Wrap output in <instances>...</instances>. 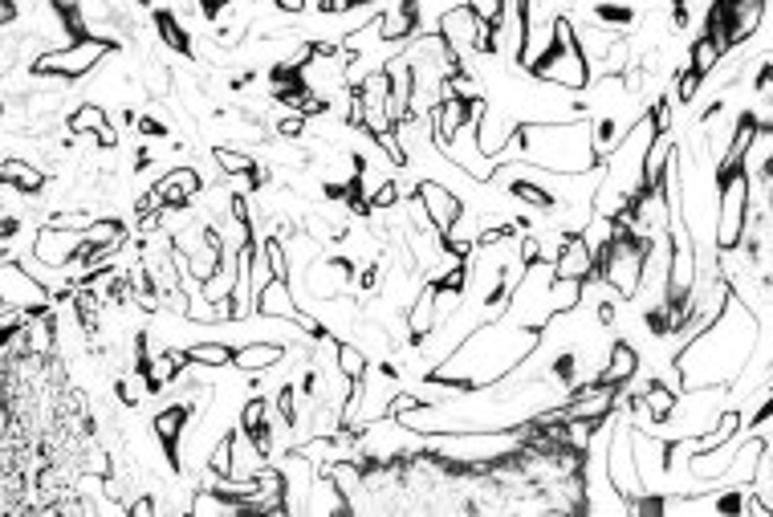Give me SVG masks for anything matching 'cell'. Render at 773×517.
I'll use <instances>...</instances> for the list:
<instances>
[{
  "label": "cell",
  "mask_w": 773,
  "mask_h": 517,
  "mask_svg": "<svg viewBox=\"0 0 773 517\" xmlns=\"http://www.w3.org/2000/svg\"><path fill=\"white\" fill-rule=\"evenodd\" d=\"M757 310L733 290V298L724 302L721 314L676 347L668 383H676L680 392H692V387H733L736 379L745 375L753 351H757Z\"/></svg>",
  "instance_id": "1"
},
{
  "label": "cell",
  "mask_w": 773,
  "mask_h": 517,
  "mask_svg": "<svg viewBox=\"0 0 773 517\" xmlns=\"http://www.w3.org/2000/svg\"><path fill=\"white\" fill-rule=\"evenodd\" d=\"M537 342H542V330L517 327L505 314L485 318L444 363L427 371V379H436V383H444V387L461 395L485 392V387L505 383L537 351Z\"/></svg>",
  "instance_id": "2"
},
{
  "label": "cell",
  "mask_w": 773,
  "mask_h": 517,
  "mask_svg": "<svg viewBox=\"0 0 773 517\" xmlns=\"http://www.w3.org/2000/svg\"><path fill=\"white\" fill-rule=\"evenodd\" d=\"M509 159L529 164L546 176H590L602 159L595 152L590 118H549V123H517Z\"/></svg>",
  "instance_id": "3"
},
{
  "label": "cell",
  "mask_w": 773,
  "mask_h": 517,
  "mask_svg": "<svg viewBox=\"0 0 773 517\" xmlns=\"http://www.w3.org/2000/svg\"><path fill=\"white\" fill-rule=\"evenodd\" d=\"M717 220H712V245L717 252H741L753 220V176L745 159L741 164H717Z\"/></svg>",
  "instance_id": "4"
},
{
  "label": "cell",
  "mask_w": 773,
  "mask_h": 517,
  "mask_svg": "<svg viewBox=\"0 0 773 517\" xmlns=\"http://www.w3.org/2000/svg\"><path fill=\"white\" fill-rule=\"evenodd\" d=\"M529 74H534L537 82H546V86L566 90V94L590 90L595 74H590L587 53L578 45V29H574V21L566 13H558V21H554V45H549V53L529 70Z\"/></svg>",
  "instance_id": "5"
},
{
  "label": "cell",
  "mask_w": 773,
  "mask_h": 517,
  "mask_svg": "<svg viewBox=\"0 0 773 517\" xmlns=\"http://www.w3.org/2000/svg\"><path fill=\"white\" fill-rule=\"evenodd\" d=\"M123 45H114V41L106 38H78L70 41V45H58V50H45L38 58V62L29 65L33 74L41 77H62V82H82V77L90 74H99V65L111 58V53H118Z\"/></svg>",
  "instance_id": "6"
},
{
  "label": "cell",
  "mask_w": 773,
  "mask_h": 517,
  "mask_svg": "<svg viewBox=\"0 0 773 517\" xmlns=\"http://www.w3.org/2000/svg\"><path fill=\"white\" fill-rule=\"evenodd\" d=\"M0 306H13V310H33V314H45L58 306L53 290L45 281L25 266V261H17V257H4V266H0Z\"/></svg>",
  "instance_id": "7"
},
{
  "label": "cell",
  "mask_w": 773,
  "mask_h": 517,
  "mask_svg": "<svg viewBox=\"0 0 773 517\" xmlns=\"http://www.w3.org/2000/svg\"><path fill=\"white\" fill-rule=\"evenodd\" d=\"M354 273L359 266L350 257H318L310 266L301 269L306 278V302H330V298H342V293L354 290Z\"/></svg>",
  "instance_id": "8"
},
{
  "label": "cell",
  "mask_w": 773,
  "mask_h": 517,
  "mask_svg": "<svg viewBox=\"0 0 773 517\" xmlns=\"http://www.w3.org/2000/svg\"><path fill=\"white\" fill-rule=\"evenodd\" d=\"M415 196L424 200V208H427V216H432V225L449 237L452 228L461 225L464 220V196L452 184H444V179H436V176H424V179H415Z\"/></svg>",
  "instance_id": "9"
},
{
  "label": "cell",
  "mask_w": 773,
  "mask_h": 517,
  "mask_svg": "<svg viewBox=\"0 0 773 517\" xmlns=\"http://www.w3.org/2000/svg\"><path fill=\"white\" fill-rule=\"evenodd\" d=\"M82 249H86V232H74V228L41 225L33 237V257L53 269H70L82 257Z\"/></svg>",
  "instance_id": "10"
},
{
  "label": "cell",
  "mask_w": 773,
  "mask_h": 517,
  "mask_svg": "<svg viewBox=\"0 0 773 517\" xmlns=\"http://www.w3.org/2000/svg\"><path fill=\"white\" fill-rule=\"evenodd\" d=\"M192 420H196V407L187 404V400H175V404L159 407L155 416H151V432L159 436V448L167 453V461H179V444H184L187 428H192Z\"/></svg>",
  "instance_id": "11"
},
{
  "label": "cell",
  "mask_w": 773,
  "mask_h": 517,
  "mask_svg": "<svg viewBox=\"0 0 773 517\" xmlns=\"http://www.w3.org/2000/svg\"><path fill=\"white\" fill-rule=\"evenodd\" d=\"M155 192H159L163 204H167L172 213H187L192 200L204 192V176L192 164H175V167H167L163 176H155Z\"/></svg>",
  "instance_id": "12"
},
{
  "label": "cell",
  "mask_w": 773,
  "mask_h": 517,
  "mask_svg": "<svg viewBox=\"0 0 773 517\" xmlns=\"http://www.w3.org/2000/svg\"><path fill=\"white\" fill-rule=\"evenodd\" d=\"M595 245H590L583 232H566V240L558 245V257H554V273L570 281H595Z\"/></svg>",
  "instance_id": "13"
},
{
  "label": "cell",
  "mask_w": 773,
  "mask_h": 517,
  "mask_svg": "<svg viewBox=\"0 0 773 517\" xmlns=\"http://www.w3.org/2000/svg\"><path fill=\"white\" fill-rule=\"evenodd\" d=\"M403 322H408V342L412 347H424L440 327V302H436V281H424L420 293L412 298V306L403 310Z\"/></svg>",
  "instance_id": "14"
},
{
  "label": "cell",
  "mask_w": 773,
  "mask_h": 517,
  "mask_svg": "<svg viewBox=\"0 0 773 517\" xmlns=\"http://www.w3.org/2000/svg\"><path fill=\"white\" fill-rule=\"evenodd\" d=\"M639 366H643V354H639V347L631 339H611V347H607V359H602L599 366V383H611V387H619L623 392L627 383H636L639 375Z\"/></svg>",
  "instance_id": "15"
},
{
  "label": "cell",
  "mask_w": 773,
  "mask_h": 517,
  "mask_svg": "<svg viewBox=\"0 0 773 517\" xmlns=\"http://www.w3.org/2000/svg\"><path fill=\"white\" fill-rule=\"evenodd\" d=\"M306 314V306L293 293L289 278H269L257 293V318H277V322H298Z\"/></svg>",
  "instance_id": "16"
},
{
  "label": "cell",
  "mask_w": 773,
  "mask_h": 517,
  "mask_svg": "<svg viewBox=\"0 0 773 517\" xmlns=\"http://www.w3.org/2000/svg\"><path fill=\"white\" fill-rule=\"evenodd\" d=\"M289 359V347L286 342H277V339H249V342H240L237 347V359H233V366L237 371H245V375H269V371H277V366Z\"/></svg>",
  "instance_id": "17"
},
{
  "label": "cell",
  "mask_w": 773,
  "mask_h": 517,
  "mask_svg": "<svg viewBox=\"0 0 773 517\" xmlns=\"http://www.w3.org/2000/svg\"><path fill=\"white\" fill-rule=\"evenodd\" d=\"M468 126H473V102L440 99V106L432 111V139H436L440 152H449Z\"/></svg>",
  "instance_id": "18"
},
{
  "label": "cell",
  "mask_w": 773,
  "mask_h": 517,
  "mask_svg": "<svg viewBox=\"0 0 773 517\" xmlns=\"http://www.w3.org/2000/svg\"><path fill=\"white\" fill-rule=\"evenodd\" d=\"M481 29H485V21H481L473 9H452V13L436 25V33L449 41L461 58H468V53H476V38H481Z\"/></svg>",
  "instance_id": "19"
},
{
  "label": "cell",
  "mask_w": 773,
  "mask_h": 517,
  "mask_svg": "<svg viewBox=\"0 0 773 517\" xmlns=\"http://www.w3.org/2000/svg\"><path fill=\"white\" fill-rule=\"evenodd\" d=\"M0 184H13L21 188L25 196H41V192L50 188V172L33 159H21V155H4V164H0Z\"/></svg>",
  "instance_id": "20"
},
{
  "label": "cell",
  "mask_w": 773,
  "mask_h": 517,
  "mask_svg": "<svg viewBox=\"0 0 773 517\" xmlns=\"http://www.w3.org/2000/svg\"><path fill=\"white\" fill-rule=\"evenodd\" d=\"M111 111L102 106V102L86 99V102H78L74 111H70V118H65V131L74 135V139H99L102 131H111Z\"/></svg>",
  "instance_id": "21"
},
{
  "label": "cell",
  "mask_w": 773,
  "mask_h": 517,
  "mask_svg": "<svg viewBox=\"0 0 773 517\" xmlns=\"http://www.w3.org/2000/svg\"><path fill=\"white\" fill-rule=\"evenodd\" d=\"M151 29H155V38L172 53H184V58L196 53V38L187 33V21L179 13H172V9H155V25Z\"/></svg>",
  "instance_id": "22"
},
{
  "label": "cell",
  "mask_w": 773,
  "mask_h": 517,
  "mask_svg": "<svg viewBox=\"0 0 773 517\" xmlns=\"http://www.w3.org/2000/svg\"><path fill=\"white\" fill-rule=\"evenodd\" d=\"M729 58V50H724L721 41L712 38V33H704L700 29V38L688 45V65L697 70V74H704V77H712L717 70H721V62Z\"/></svg>",
  "instance_id": "23"
},
{
  "label": "cell",
  "mask_w": 773,
  "mask_h": 517,
  "mask_svg": "<svg viewBox=\"0 0 773 517\" xmlns=\"http://www.w3.org/2000/svg\"><path fill=\"white\" fill-rule=\"evenodd\" d=\"M187 359L192 363H200V366H233V359H237V342H228V339H200V342H187L184 347Z\"/></svg>",
  "instance_id": "24"
},
{
  "label": "cell",
  "mask_w": 773,
  "mask_h": 517,
  "mask_svg": "<svg viewBox=\"0 0 773 517\" xmlns=\"http://www.w3.org/2000/svg\"><path fill=\"white\" fill-rule=\"evenodd\" d=\"M334 363H338V371L350 379V383H359V379H367V371H371V354H367V347H362V342L338 339Z\"/></svg>",
  "instance_id": "25"
},
{
  "label": "cell",
  "mask_w": 773,
  "mask_h": 517,
  "mask_svg": "<svg viewBox=\"0 0 773 517\" xmlns=\"http://www.w3.org/2000/svg\"><path fill=\"white\" fill-rule=\"evenodd\" d=\"M412 4L415 21H420V33H436V25L452 9H468V0H408Z\"/></svg>",
  "instance_id": "26"
},
{
  "label": "cell",
  "mask_w": 773,
  "mask_h": 517,
  "mask_svg": "<svg viewBox=\"0 0 773 517\" xmlns=\"http://www.w3.org/2000/svg\"><path fill=\"white\" fill-rule=\"evenodd\" d=\"M595 21L615 29V33H627V29L636 25V9L623 4V0H602V4H595Z\"/></svg>",
  "instance_id": "27"
},
{
  "label": "cell",
  "mask_w": 773,
  "mask_h": 517,
  "mask_svg": "<svg viewBox=\"0 0 773 517\" xmlns=\"http://www.w3.org/2000/svg\"><path fill=\"white\" fill-rule=\"evenodd\" d=\"M704 82H709V77L697 74L692 65H684V70L676 74V90H672V99L680 102V106H692V102H697V94H700V90H704Z\"/></svg>",
  "instance_id": "28"
},
{
  "label": "cell",
  "mask_w": 773,
  "mask_h": 517,
  "mask_svg": "<svg viewBox=\"0 0 773 517\" xmlns=\"http://www.w3.org/2000/svg\"><path fill=\"white\" fill-rule=\"evenodd\" d=\"M135 131H138V139H167V135H172V126H167V118H159V114L155 111H147V114H138L135 118Z\"/></svg>",
  "instance_id": "29"
},
{
  "label": "cell",
  "mask_w": 773,
  "mask_h": 517,
  "mask_svg": "<svg viewBox=\"0 0 773 517\" xmlns=\"http://www.w3.org/2000/svg\"><path fill=\"white\" fill-rule=\"evenodd\" d=\"M468 9H473L481 21H488V25H501V17H505V9H509V0H468Z\"/></svg>",
  "instance_id": "30"
},
{
  "label": "cell",
  "mask_w": 773,
  "mask_h": 517,
  "mask_svg": "<svg viewBox=\"0 0 773 517\" xmlns=\"http://www.w3.org/2000/svg\"><path fill=\"white\" fill-rule=\"evenodd\" d=\"M163 505L155 502V493H143V497H131V505H126V517H155Z\"/></svg>",
  "instance_id": "31"
},
{
  "label": "cell",
  "mask_w": 773,
  "mask_h": 517,
  "mask_svg": "<svg viewBox=\"0 0 773 517\" xmlns=\"http://www.w3.org/2000/svg\"><path fill=\"white\" fill-rule=\"evenodd\" d=\"M753 90H757V94H770L773 90V58H761L757 77H753Z\"/></svg>",
  "instance_id": "32"
},
{
  "label": "cell",
  "mask_w": 773,
  "mask_h": 517,
  "mask_svg": "<svg viewBox=\"0 0 773 517\" xmlns=\"http://www.w3.org/2000/svg\"><path fill=\"white\" fill-rule=\"evenodd\" d=\"M228 4H237V0H200V9H204V17H208V21H216V17L225 13Z\"/></svg>",
  "instance_id": "33"
},
{
  "label": "cell",
  "mask_w": 773,
  "mask_h": 517,
  "mask_svg": "<svg viewBox=\"0 0 773 517\" xmlns=\"http://www.w3.org/2000/svg\"><path fill=\"white\" fill-rule=\"evenodd\" d=\"M277 4V13L281 17H301L306 13V0H274Z\"/></svg>",
  "instance_id": "34"
},
{
  "label": "cell",
  "mask_w": 773,
  "mask_h": 517,
  "mask_svg": "<svg viewBox=\"0 0 773 517\" xmlns=\"http://www.w3.org/2000/svg\"><path fill=\"white\" fill-rule=\"evenodd\" d=\"M135 4H155V0H135Z\"/></svg>",
  "instance_id": "35"
}]
</instances>
